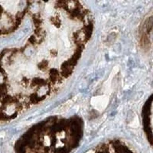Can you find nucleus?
I'll return each instance as SVG.
<instances>
[{"label": "nucleus", "mask_w": 153, "mask_h": 153, "mask_svg": "<svg viewBox=\"0 0 153 153\" xmlns=\"http://www.w3.org/2000/svg\"><path fill=\"white\" fill-rule=\"evenodd\" d=\"M30 2L0 1V35L15 31L30 8Z\"/></svg>", "instance_id": "1"}, {"label": "nucleus", "mask_w": 153, "mask_h": 153, "mask_svg": "<svg viewBox=\"0 0 153 153\" xmlns=\"http://www.w3.org/2000/svg\"><path fill=\"white\" fill-rule=\"evenodd\" d=\"M152 97H150L149 101L147 102L146 106L147 108L144 109L143 117H144V126L145 128L146 133L149 135V140H152Z\"/></svg>", "instance_id": "2"}]
</instances>
